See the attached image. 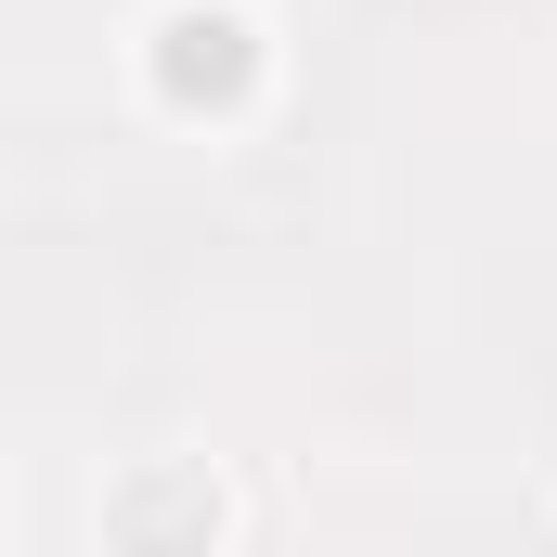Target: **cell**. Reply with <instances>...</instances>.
<instances>
[{"label":"cell","instance_id":"6da1fadb","mask_svg":"<svg viewBox=\"0 0 557 557\" xmlns=\"http://www.w3.org/2000/svg\"><path fill=\"white\" fill-rule=\"evenodd\" d=\"M143 65V104L156 117H195V131H234L260 91H273V26L247 0H156L131 39Z\"/></svg>","mask_w":557,"mask_h":557},{"label":"cell","instance_id":"7a4b0ae2","mask_svg":"<svg viewBox=\"0 0 557 557\" xmlns=\"http://www.w3.org/2000/svg\"><path fill=\"white\" fill-rule=\"evenodd\" d=\"M104 545H234V493L208 454H156L104 493Z\"/></svg>","mask_w":557,"mask_h":557}]
</instances>
